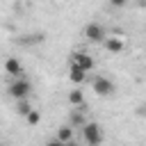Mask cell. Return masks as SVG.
<instances>
[{
    "label": "cell",
    "instance_id": "cell-2",
    "mask_svg": "<svg viewBox=\"0 0 146 146\" xmlns=\"http://www.w3.org/2000/svg\"><path fill=\"white\" fill-rule=\"evenodd\" d=\"M30 94H32V84L25 78H16L9 84V96L16 98V100H25V98H30Z\"/></svg>",
    "mask_w": 146,
    "mask_h": 146
},
{
    "label": "cell",
    "instance_id": "cell-3",
    "mask_svg": "<svg viewBox=\"0 0 146 146\" xmlns=\"http://www.w3.org/2000/svg\"><path fill=\"white\" fill-rule=\"evenodd\" d=\"M91 89H94L96 96L105 98V96H112V94H114V82H112L110 78H105V75H94V80H91Z\"/></svg>",
    "mask_w": 146,
    "mask_h": 146
},
{
    "label": "cell",
    "instance_id": "cell-9",
    "mask_svg": "<svg viewBox=\"0 0 146 146\" xmlns=\"http://www.w3.org/2000/svg\"><path fill=\"white\" fill-rule=\"evenodd\" d=\"M57 139H59L62 144L73 141V125H62V128L57 130Z\"/></svg>",
    "mask_w": 146,
    "mask_h": 146
},
{
    "label": "cell",
    "instance_id": "cell-13",
    "mask_svg": "<svg viewBox=\"0 0 146 146\" xmlns=\"http://www.w3.org/2000/svg\"><path fill=\"white\" fill-rule=\"evenodd\" d=\"M25 121H27L30 125H36V123L41 121V114H39V110H32V112L27 114V119H25Z\"/></svg>",
    "mask_w": 146,
    "mask_h": 146
},
{
    "label": "cell",
    "instance_id": "cell-16",
    "mask_svg": "<svg viewBox=\"0 0 146 146\" xmlns=\"http://www.w3.org/2000/svg\"><path fill=\"white\" fill-rule=\"evenodd\" d=\"M64 146H80L78 141H68V144H64Z\"/></svg>",
    "mask_w": 146,
    "mask_h": 146
},
{
    "label": "cell",
    "instance_id": "cell-10",
    "mask_svg": "<svg viewBox=\"0 0 146 146\" xmlns=\"http://www.w3.org/2000/svg\"><path fill=\"white\" fill-rule=\"evenodd\" d=\"M68 103H71L73 107H84V94H82L80 89H73V91L68 94Z\"/></svg>",
    "mask_w": 146,
    "mask_h": 146
},
{
    "label": "cell",
    "instance_id": "cell-4",
    "mask_svg": "<svg viewBox=\"0 0 146 146\" xmlns=\"http://www.w3.org/2000/svg\"><path fill=\"white\" fill-rule=\"evenodd\" d=\"M84 36H87L91 43H105L107 32H105V27H103L100 23H89V25L84 27Z\"/></svg>",
    "mask_w": 146,
    "mask_h": 146
},
{
    "label": "cell",
    "instance_id": "cell-11",
    "mask_svg": "<svg viewBox=\"0 0 146 146\" xmlns=\"http://www.w3.org/2000/svg\"><path fill=\"white\" fill-rule=\"evenodd\" d=\"M84 116H82V107H75L73 112H71V125L73 128H84Z\"/></svg>",
    "mask_w": 146,
    "mask_h": 146
},
{
    "label": "cell",
    "instance_id": "cell-12",
    "mask_svg": "<svg viewBox=\"0 0 146 146\" xmlns=\"http://www.w3.org/2000/svg\"><path fill=\"white\" fill-rule=\"evenodd\" d=\"M32 110H34V107L30 105L27 98H25V100H16V114H18V116H25V119H27V114H30Z\"/></svg>",
    "mask_w": 146,
    "mask_h": 146
},
{
    "label": "cell",
    "instance_id": "cell-1",
    "mask_svg": "<svg viewBox=\"0 0 146 146\" xmlns=\"http://www.w3.org/2000/svg\"><path fill=\"white\" fill-rule=\"evenodd\" d=\"M82 137H84V144L87 146H100L103 144V130L96 121H87L84 128H82Z\"/></svg>",
    "mask_w": 146,
    "mask_h": 146
},
{
    "label": "cell",
    "instance_id": "cell-6",
    "mask_svg": "<svg viewBox=\"0 0 146 146\" xmlns=\"http://www.w3.org/2000/svg\"><path fill=\"white\" fill-rule=\"evenodd\" d=\"M5 71H7L9 75H14V78H21V73H23V64L18 62V57H9V59L5 62Z\"/></svg>",
    "mask_w": 146,
    "mask_h": 146
},
{
    "label": "cell",
    "instance_id": "cell-5",
    "mask_svg": "<svg viewBox=\"0 0 146 146\" xmlns=\"http://www.w3.org/2000/svg\"><path fill=\"white\" fill-rule=\"evenodd\" d=\"M71 64H75V66H80V68H84V71L89 73V71H94L96 59H94L89 52H84V50H75V52L71 55Z\"/></svg>",
    "mask_w": 146,
    "mask_h": 146
},
{
    "label": "cell",
    "instance_id": "cell-8",
    "mask_svg": "<svg viewBox=\"0 0 146 146\" xmlns=\"http://www.w3.org/2000/svg\"><path fill=\"white\" fill-rule=\"evenodd\" d=\"M105 48H107L110 52L119 55V52H121V50L125 48V43H123V41H121L119 36H107V39H105Z\"/></svg>",
    "mask_w": 146,
    "mask_h": 146
},
{
    "label": "cell",
    "instance_id": "cell-15",
    "mask_svg": "<svg viewBox=\"0 0 146 146\" xmlns=\"http://www.w3.org/2000/svg\"><path fill=\"white\" fill-rule=\"evenodd\" d=\"M46 146H64V144H62V141H59V139H57V137H55V139H52V141H48V144H46Z\"/></svg>",
    "mask_w": 146,
    "mask_h": 146
},
{
    "label": "cell",
    "instance_id": "cell-17",
    "mask_svg": "<svg viewBox=\"0 0 146 146\" xmlns=\"http://www.w3.org/2000/svg\"><path fill=\"white\" fill-rule=\"evenodd\" d=\"M62 2H68V0H62Z\"/></svg>",
    "mask_w": 146,
    "mask_h": 146
},
{
    "label": "cell",
    "instance_id": "cell-7",
    "mask_svg": "<svg viewBox=\"0 0 146 146\" xmlns=\"http://www.w3.org/2000/svg\"><path fill=\"white\" fill-rule=\"evenodd\" d=\"M68 78H71L73 84H82V82L87 80V71L80 68V66H75V64H71V68H68Z\"/></svg>",
    "mask_w": 146,
    "mask_h": 146
},
{
    "label": "cell",
    "instance_id": "cell-14",
    "mask_svg": "<svg viewBox=\"0 0 146 146\" xmlns=\"http://www.w3.org/2000/svg\"><path fill=\"white\" fill-rule=\"evenodd\" d=\"M107 2H110V7H116V9H119V7H125L128 0H107Z\"/></svg>",
    "mask_w": 146,
    "mask_h": 146
}]
</instances>
